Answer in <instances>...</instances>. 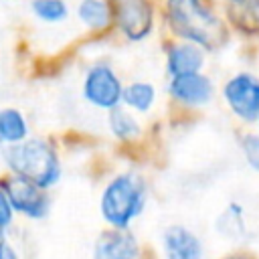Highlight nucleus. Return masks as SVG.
<instances>
[{
	"instance_id": "obj_1",
	"label": "nucleus",
	"mask_w": 259,
	"mask_h": 259,
	"mask_svg": "<svg viewBox=\"0 0 259 259\" xmlns=\"http://www.w3.org/2000/svg\"><path fill=\"white\" fill-rule=\"evenodd\" d=\"M160 18L170 38L194 42L206 53L225 49L233 36L212 0H160Z\"/></svg>"
},
{
	"instance_id": "obj_2",
	"label": "nucleus",
	"mask_w": 259,
	"mask_h": 259,
	"mask_svg": "<svg viewBox=\"0 0 259 259\" xmlns=\"http://www.w3.org/2000/svg\"><path fill=\"white\" fill-rule=\"evenodd\" d=\"M148 202V182L134 170L113 174L99 194V214L109 229L130 231Z\"/></svg>"
},
{
	"instance_id": "obj_3",
	"label": "nucleus",
	"mask_w": 259,
	"mask_h": 259,
	"mask_svg": "<svg viewBox=\"0 0 259 259\" xmlns=\"http://www.w3.org/2000/svg\"><path fill=\"white\" fill-rule=\"evenodd\" d=\"M2 160L10 174L28 178L47 190L55 188L63 176L59 150L45 138H28L20 144L4 146Z\"/></svg>"
},
{
	"instance_id": "obj_4",
	"label": "nucleus",
	"mask_w": 259,
	"mask_h": 259,
	"mask_svg": "<svg viewBox=\"0 0 259 259\" xmlns=\"http://www.w3.org/2000/svg\"><path fill=\"white\" fill-rule=\"evenodd\" d=\"M113 16V28L127 42L148 40L156 26L160 8L156 0H107Z\"/></svg>"
},
{
	"instance_id": "obj_5",
	"label": "nucleus",
	"mask_w": 259,
	"mask_h": 259,
	"mask_svg": "<svg viewBox=\"0 0 259 259\" xmlns=\"http://www.w3.org/2000/svg\"><path fill=\"white\" fill-rule=\"evenodd\" d=\"M125 83L109 61L91 63L81 79V95L83 99L101 111H111L121 105Z\"/></svg>"
},
{
	"instance_id": "obj_6",
	"label": "nucleus",
	"mask_w": 259,
	"mask_h": 259,
	"mask_svg": "<svg viewBox=\"0 0 259 259\" xmlns=\"http://www.w3.org/2000/svg\"><path fill=\"white\" fill-rule=\"evenodd\" d=\"M221 97L231 111L245 125H257L259 121V77L251 71H237L225 79Z\"/></svg>"
},
{
	"instance_id": "obj_7",
	"label": "nucleus",
	"mask_w": 259,
	"mask_h": 259,
	"mask_svg": "<svg viewBox=\"0 0 259 259\" xmlns=\"http://www.w3.org/2000/svg\"><path fill=\"white\" fill-rule=\"evenodd\" d=\"M0 186L4 188L16 214L28 221H42L49 214L51 204H53L51 190L34 184L28 178H22L10 172H6L0 178Z\"/></svg>"
},
{
	"instance_id": "obj_8",
	"label": "nucleus",
	"mask_w": 259,
	"mask_h": 259,
	"mask_svg": "<svg viewBox=\"0 0 259 259\" xmlns=\"http://www.w3.org/2000/svg\"><path fill=\"white\" fill-rule=\"evenodd\" d=\"M166 91H168V97L172 99V103H176L182 109H202L208 103H212V99L217 95L214 81L204 71L170 77Z\"/></svg>"
},
{
	"instance_id": "obj_9",
	"label": "nucleus",
	"mask_w": 259,
	"mask_h": 259,
	"mask_svg": "<svg viewBox=\"0 0 259 259\" xmlns=\"http://www.w3.org/2000/svg\"><path fill=\"white\" fill-rule=\"evenodd\" d=\"M206 51L188 40L170 38L164 47V71L170 77L200 73L206 67Z\"/></svg>"
},
{
	"instance_id": "obj_10",
	"label": "nucleus",
	"mask_w": 259,
	"mask_h": 259,
	"mask_svg": "<svg viewBox=\"0 0 259 259\" xmlns=\"http://www.w3.org/2000/svg\"><path fill=\"white\" fill-rule=\"evenodd\" d=\"M217 6L231 34L245 40L259 38V0H217Z\"/></svg>"
},
{
	"instance_id": "obj_11",
	"label": "nucleus",
	"mask_w": 259,
	"mask_h": 259,
	"mask_svg": "<svg viewBox=\"0 0 259 259\" xmlns=\"http://www.w3.org/2000/svg\"><path fill=\"white\" fill-rule=\"evenodd\" d=\"M93 259H140V243L132 231L105 229L93 243Z\"/></svg>"
},
{
	"instance_id": "obj_12",
	"label": "nucleus",
	"mask_w": 259,
	"mask_h": 259,
	"mask_svg": "<svg viewBox=\"0 0 259 259\" xmlns=\"http://www.w3.org/2000/svg\"><path fill=\"white\" fill-rule=\"evenodd\" d=\"M162 251L164 259H204V245L200 237L184 225H170L164 229Z\"/></svg>"
},
{
	"instance_id": "obj_13",
	"label": "nucleus",
	"mask_w": 259,
	"mask_h": 259,
	"mask_svg": "<svg viewBox=\"0 0 259 259\" xmlns=\"http://www.w3.org/2000/svg\"><path fill=\"white\" fill-rule=\"evenodd\" d=\"M105 125H107V132L111 134V138L119 144H134L144 134V127H142V121L138 119V115L123 105L107 111Z\"/></svg>"
},
{
	"instance_id": "obj_14",
	"label": "nucleus",
	"mask_w": 259,
	"mask_h": 259,
	"mask_svg": "<svg viewBox=\"0 0 259 259\" xmlns=\"http://www.w3.org/2000/svg\"><path fill=\"white\" fill-rule=\"evenodd\" d=\"M75 16L89 32H107L113 28V16L107 0H79Z\"/></svg>"
},
{
	"instance_id": "obj_15",
	"label": "nucleus",
	"mask_w": 259,
	"mask_h": 259,
	"mask_svg": "<svg viewBox=\"0 0 259 259\" xmlns=\"http://www.w3.org/2000/svg\"><path fill=\"white\" fill-rule=\"evenodd\" d=\"M156 101H158V89L154 83L144 81V79L125 83L121 105L127 107L130 111H134L136 115H148L154 109Z\"/></svg>"
},
{
	"instance_id": "obj_16",
	"label": "nucleus",
	"mask_w": 259,
	"mask_h": 259,
	"mask_svg": "<svg viewBox=\"0 0 259 259\" xmlns=\"http://www.w3.org/2000/svg\"><path fill=\"white\" fill-rule=\"evenodd\" d=\"M30 138L26 115L18 107H0V142L2 146L20 144Z\"/></svg>"
},
{
	"instance_id": "obj_17",
	"label": "nucleus",
	"mask_w": 259,
	"mask_h": 259,
	"mask_svg": "<svg viewBox=\"0 0 259 259\" xmlns=\"http://www.w3.org/2000/svg\"><path fill=\"white\" fill-rule=\"evenodd\" d=\"M30 14L45 24H61L69 18V2L67 0H30Z\"/></svg>"
},
{
	"instance_id": "obj_18",
	"label": "nucleus",
	"mask_w": 259,
	"mask_h": 259,
	"mask_svg": "<svg viewBox=\"0 0 259 259\" xmlns=\"http://www.w3.org/2000/svg\"><path fill=\"white\" fill-rule=\"evenodd\" d=\"M241 152L247 166L259 172V132H247L241 136Z\"/></svg>"
},
{
	"instance_id": "obj_19",
	"label": "nucleus",
	"mask_w": 259,
	"mask_h": 259,
	"mask_svg": "<svg viewBox=\"0 0 259 259\" xmlns=\"http://www.w3.org/2000/svg\"><path fill=\"white\" fill-rule=\"evenodd\" d=\"M14 219H16V212L4 192V188L0 186V239L8 237L12 225H14Z\"/></svg>"
},
{
	"instance_id": "obj_20",
	"label": "nucleus",
	"mask_w": 259,
	"mask_h": 259,
	"mask_svg": "<svg viewBox=\"0 0 259 259\" xmlns=\"http://www.w3.org/2000/svg\"><path fill=\"white\" fill-rule=\"evenodd\" d=\"M0 259H22L18 249L14 247V243L8 237L0 239Z\"/></svg>"
},
{
	"instance_id": "obj_21",
	"label": "nucleus",
	"mask_w": 259,
	"mask_h": 259,
	"mask_svg": "<svg viewBox=\"0 0 259 259\" xmlns=\"http://www.w3.org/2000/svg\"><path fill=\"white\" fill-rule=\"evenodd\" d=\"M223 259H255V257H253V255H249V253H245V251H233V253L225 255Z\"/></svg>"
},
{
	"instance_id": "obj_22",
	"label": "nucleus",
	"mask_w": 259,
	"mask_h": 259,
	"mask_svg": "<svg viewBox=\"0 0 259 259\" xmlns=\"http://www.w3.org/2000/svg\"><path fill=\"white\" fill-rule=\"evenodd\" d=\"M257 132H259V121H257Z\"/></svg>"
},
{
	"instance_id": "obj_23",
	"label": "nucleus",
	"mask_w": 259,
	"mask_h": 259,
	"mask_svg": "<svg viewBox=\"0 0 259 259\" xmlns=\"http://www.w3.org/2000/svg\"><path fill=\"white\" fill-rule=\"evenodd\" d=\"M0 146H2V142H0Z\"/></svg>"
}]
</instances>
